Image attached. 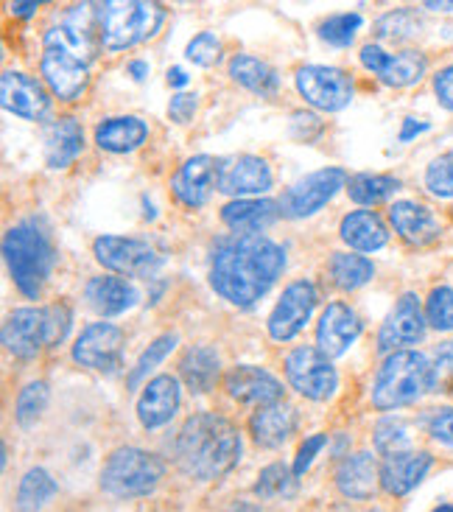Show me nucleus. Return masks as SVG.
I'll use <instances>...</instances> for the list:
<instances>
[{"instance_id":"obj_1","label":"nucleus","mask_w":453,"mask_h":512,"mask_svg":"<svg viewBox=\"0 0 453 512\" xmlns=\"http://www.w3.org/2000/svg\"><path fill=\"white\" fill-rule=\"evenodd\" d=\"M286 269V252L266 236L221 241L210 261V286L227 303L249 308L261 300Z\"/></svg>"},{"instance_id":"obj_2","label":"nucleus","mask_w":453,"mask_h":512,"mask_svg":"<svg viewBox=\"0 0 453 512\" xmlns=\"http://www.w3.org/2000/svg\"><path fill=\"white\" fill-rule=\"evenodd\" d=\"M241 448V434L233 420L202 412L182 423L174 440V457L185 476L196 482H216L238 465Z\"/></svg>"},{"instance_id":"obj_3","label":"nucleus","mask_w":453,"mask_h":512,"mask_svg":"<svg viewBox=\"0 0 453 512\" xmlns=\"http://www.w3.org/2000/svg\"><path fill=\"white\" fill-rule=\"evenodd\" d=\"M96 59V42L90 28L62 23L42 37V79L62 101H76L90 82V62Z\"/></svg>"},{"instance_id":"obj_4","label":"nucleus","mask_w":453,"mask_h":512,"mask_svg":"<svg viewBox=\"0 0 453 512\" xmlns=\"http://www.w3.org/2000/svg\"><path fill=\"white\" fill-rule=\"evenodd\" d=\"M3 258L20 294L37 300L54 269V244L48 230L34 219L14 224L3 236Z\"/></svg>"},{"instance_id":"obj_5","label":"nucleus","mask_w":453,"mask_h":512,"mask_svg":"<svg viewBox=\"0 0 453 512\" xmlns=\"http://www.w3.org/2000/svg\"><path fill=\"white\" fill-rule=\"evenodd\" d=\"M428 389H434V367L417 350H398L386 356L372 384V406L389 412L420 401Z\"/></svg>"},{"instance_id":"obj_6","label":"nucleus","mask_w":453,"mask_h":512,"mask_svg":"<svg viewBox=\"0 0 453 512\" xmlns=\"http://www.w3.org/2000/svg\"><path fill=\"white\" fill-rule=\"evenodd\" d=\"M70 322V308L62 303L48 308H17L3 322V345L17 359H34L42 347L65 342Z\"/></svg>"},{"instance_id":"obj_7","label":"nucleus","mask_w":453,"mask_h":512,"mask_svg":"<svg viewBox=\"0 0 453 512\" xmlns=\"http://www.w3.org/2000/svg\"><path fill=\"white\" fill-rule=\"evenodd\" d=\"M98 37L107 51H126L138 42L149 40L163 26L165 9L160 3L143 0H118L96 6Z\"/></svg>"},{"instance_id":"obj_8","label":"nucleus","mask_w":453,"mask_h":512,"mask_svg":"<svg viewBox=\"0 0 453 512\" xmlns=\"http://www.w3.org/2000/svg\"><path fill=\"white\" fill-rule=\"evenodd\" d=\"M165 462L143 448H118L101 468V490L115 499H140L163 482Z\"/></svg>"},{"instance_id":"obj_9","label":"nucleus","mask_w":453,"mask_h":512,"mask_svg":"<svg viewBox=\"0 0 453 512\" xmlns=\"http://www.w3.org/2000/svg\"><path fill=\"white\" fill-rule=\"evenodd\" d=\"M286 378L302 398L328 401L339 387V375L319 347H297L286 356Z\"/></svg>"},{"instance_id":"obj_10","label":"nucleus","mask_w":453,"mask_h":512,"mask_svg":"<svg viewBox=\"0 0 453 512\" xmlns=\"http://www.w3.org/2000/svg\"><path fill=\"white\" fill-rule=\"evenodd\" d=\"M347 182H350V177L344 174L342 168H322V171H314V174L302 177L300 182H294L289 191L283 194V199H280V213L286 219L314 216L342 188H347Z\"/></svg>"},{"instance_id":"obj_11","label":"nucleus","mask_w":453,"mask_h":512,"mask_svg":"<svg viewBox=\"0 0 453 512\" xmlns=\"http://www.w3.org/2000/svg\"><path fill=\"white\" fill-rule=\"evenodd\" d=\"M93 255L104 269L124 277H151L160 269L157 250L140 238L101 236L93 244Z\"/></svg>"},{"instance_id":"obj_12","label":"nucleus","mask_w":453,"mask_h":512,"mask_svg":"<svg viewBox=\"0 0 453 512\" xmlns=\"http://www.w3.org/2000/svg\"><path fill=\"white\" fill-rule=\"evenodd\" d=\"M300 96L322 112H339L353 101V79L330 65H305L297 70Z\"/></svg>"},{"instance_id":"obj_13","label":"nucleus","mask_w":453,"mask_h":512,"mask_svg":"<svg viewBox=\"0 0 453 512\" xmlns=\"http://www.w3.org/2000/svg\"><path fill=\"white\" fill-rule=\"evenodd\" d=\"M316 300H319V294H316V286L311 280H297V283L286 286L283 297L277 300L272 314H269V336L275 342L294 339L314 314Z\"/></svg>"},{"instance_id":"obj_14","label":"nucleus","mask_w":453,"mask_h":512,"mask_svg":"<svg viewBox=\"0 0 453 512\" xmlns=\"http://www.w3.org/2000/svg\"><path fill=\"white\" fill-rule=\"evenodd\" d=\"M126 336L118 325L112 322H93L82 331V336L73 345V359L82 367L112 373L115 367H121V353H124Z\"/></svg>"},{"instance_id":"obj_15","label":"nucleus","mask_w":453,"mask_h":512,"mask_svg":"<svg viewBox=\"0 0 453 512\" xmlns=\"http://www.w3.org/2000/svg\"><path fill=\"white\" fill-rule=\"evenodd\" d=\"M361 65L372 70L386 87H412L428 70V59L420 51H400L386 54L381 45H364L361 48Z\"/></svg>"},{"instance_id":"obj_16","label":"nucleus","mask_w":453,"mask_h":512,"mask_svg":"<svg viewBox=\"0 0 453 512\" xmlns=\"http://www.w3.org/2000/svg\"><path fill=\"white\" fill-rule=\"evenodd\" d=\"M426 325L428 319L426 314H423V308H420L417 294H412V291L403 294L398 303H395V308H392V314H389L384 325H381V333H378V350L392 356V353H398L400 347L423 342Z\"/></svg>"},{"instance_id":"obj_17","label":"nucleus","mask_w":453,"mask_h":512,"mask_svg":"<svg viewBox=\"0 0 453 512\" xmlns=\"http://www.w3.org/2000/svg\"><path fill=\"white\" fill-rule=\"evenodd\" d=\"M272 168L263 157H252V154H241V157H230L221 160L219 166V188L221 194L238 196V199H252V196L266 194L272 188Z\"/></svg>"},{"instance_id":"obj_18","label":"nucleus","mask_w":453,"mask_h":512,"mask_svg":"<svg viewBox=\"0 0 453 512\" xmlns=\"http://www.w3.org/2000/svg\"><path fill=\"white\" fill-rule=\"evenodd\" d=\"M0 104L6 112L26 121H42L51 112L48 90L34 76H26L20 70H6L0 76Z\"/></svg>"},{"instance_id":"obj_19","label":"nucleus","mask_w":453,"mask_h":512,"mask_svg":"<svg viewBox=\"0 0 453 512\" xmlns=\"http://www.w3.org/2000/svg\"><path fill=\"white\" fill-rule=\"evenodd\" d=\"M219 166L221 160H213L210 154H196L191 160H185L171 177V191L182 205L202 208L213 194V188L219 185Z\"/></svg>"},{"instance_id":"obj_20","label":"nucleus","mask_w":453,"mask_h":512,"mask_svg":"<svg viewBox=\"0 0 453 512\" xmlns=\"http://www.w3.org/2000/svg\"><path fill=\"white\" fill-rule=\"evenodd\" d=\"M227 395L238 403H252V406H272L283 401V384L275 375L255 364H238L224 378Z\"/></svg>"},{"instance_id":"obj_21","label":"nucleus","mask_w":453,"mask_h":512,"mask_svg":"<svg viewBox=\"0 0 453 512\" xmlns=\"http://www.w3.org/2000/svg\"><path fill=\"white\" fill-rule=\"evenodd\" d=\"M358 336H361V322L356 311L344 303H330L316 325V345L328 359L344 356Z\"/></svg>"},{"instance_id":"obj_22","label":"nucleus","mask_w":453,"mask_h":512,"mask_svg":"<svg viewBox=\"0 0 453 512\" xmlns=\"http://www.w3.org/2000/svg\"><path fill=\"white\" fill-rule=\"evenodd\" d=\"M434 457L428 451H400L381 462V487L389 496H406L420 485L431 471Z\"/></svg>"},{"instance_id":"obj_23","label":"nucleus","mask_w":453,"mask_h":512,"mask_svg":"<svg viewBox=\"0 0 453 512\" xmlns=\"http://www.w3.org/2000/svg\"><path fill=\"white\" fill-rule=\"evenodd\" d=\"M182 392L174 375H154L149 384L143 387V395L138 401V417L143 429H160L171 417L177 415Z\"/></svg>"},{"instance_id":"obj_24","label":"nucleus","mask_w":453,"mask_h":512,"mask_svg":"<svg viewBox=\"0 0 453 512\" xmlns=\"http://www.w3.org/2000/svg\"><path fill=\"white\" fill-rule=\"evenodd\" d=\"M381 485V468L370 451L347 454L336 468V487L339 493L353 501H367L375 496V487Z\"/></svg>"},{"instance_id":"obj_25","label":"nucleus","mask_w":453,"mask_h":512,"mask_svg":"<svg viewBox=\"0 0 453 512\" xmlns=\"http://www.w3.org/2000/svg\"><path fill=\"white\" fill-rule=\"evenodd\" d=\"M389 222L395 227V233L403 241L414 244V247H426V244L440 238V222H437V216L426 205H417V202H409V199L395 202L389 208Z\"/></svg>"},{"instance_id":"obj_26","label":"nucleus","mask_w":453,"mask_h":512,"mask_svg":"<svg viewBox=\"0 0 453 512\" xmlns=\"http://www.w3.org/2000/svg\"><path fill=\"white\" fill-rule=\"evenodd\" d=\"M294 431H297V409L283 401L263 406L249 417V434L261 448H280L283 443H289Z\"/></svg>"},{"instance_id":"obj_27","label":"nucleus","mask_w":453,"mask_h":512,"mask_svg":"<svg viewBox=\"0 0 453 512\" xmlns=\"http://www.w3.org/2000/svg\"><path fill=\"white\" fill-rule=\"evenodd\" d=\"M280 213V202L272 199H235L221 210V222L238 236H261V230L272 227Z\"/></svg>"},{"instance_id":"obj_28","label":"nucleus","mask_w":453,"mask_h":512,"mask_svg":"<svg viewBox=\"0 0 453 512\" xmlns=\"http://www.w3.org/2000/svg\"><path fill=\"white\" fill-rule=\"evenodd\" d=\"M84 297H87V305L101 317H118L138 303V289L126 283L124 277L101 275L87 283Z\"/></svg>"},{"instance_id":"obj_29","label":"nucleus","mask_w":453,"mask_h":512,"mask_svg":"<svg viewBox=\"0 0 453 512\" xmlns=\"http://www.w3.org/2000/svg\"><path fill=\"white\" fill-rule=\"evenodd\" d=\"M339 233H342L344 244L358 252L381 250V247H386V241H389V230H386L384 219L375 210L347 213L342 219Z\"/></svg>"},{"instance_id":"obj_30","label":"nucleus","mask_w":453,"mask_h":512,"mask_svg":"<svg viewBox=\"0 0 453 512\" xmlns=\"http://www.w3.org/2000/svg\"><path fill=\"white\" fill-rule=\"evenodd\" d=\"M149 138V126L143 124L135 115H118L107 118L96 126V143L104 152L126 154L135 152Z\"/></svg>"},{"instance_id":"obj_31","label":"nucleus","mask_w":453,"mask_h":512,"mask_svg":"<svg viewBox=\"0 0 453 512\" xmlns=\"http://www.w3.org/2000/svg\"><path fill=\"white\" fill-rule=\"evenodd\" d=\"M84 149V129L73 118H59L45 129V163L51 168H68Z\"/></svg>"},{"instance_id":"obj_32","label":"nucleus","mask_w":453,"mask_h":512,"mask_svg":"<svg viewBox=\"0 0 453 512\" xmlns=\"http://www.w3.org/2000/svg\"><path fill=\"white\" fill-rule=\"evenodd\" d=\"M219 373V353L210 345L188 347V350L182 353V359H179V375H182V381H185L188 389L196 392V395H205V392H210V389L216 387Z\"/></svg>"},{"instance_id":"obj_33","label":"nucleus","mask_w":453,"mask_h":512,"mask_svg":"<svg viewBox=\"0 0 453 512\" xmlns=\"http://www.w3.org/2000/svg\"><path fill=\"white\" fill-rule=\"evenodd\" d=\"M230 76H233L235 84L247 87V90L258 93V96H275L277 87H280L277 70L249 54H238L230 59Z\"/></svg>"},{"instance_id":"obj_34","label":"nucleus","mask_w":453,"mask_h":512,"mask_svg":"<svg viewBox=\"0 0 453 512\" xmlns=\"http://www.w3.org/2000/svg\"><path fill=\"white\" fill-rule=\"evenodd\" d=\"M330 280L333 286H339L342 291H356L361 286H367L375 275V266L370 258L364 255H350V252H336L328 263Z\"/></svg>"},{"instance_id":"obj_35","label":"nucleus","mask_w":453,"mask_h":512,"mask_svg":"<svg viewBox=\"0 0 453 512\" xmlns=\"http://www.w3.org/2000/svg\"><path fill=\"white\" fill-rule=\"evenodd\" d=\"M56 482L45 468H31V471L20 479L17 487V510L20 512H40L48 501L56 496Z\"/></svg>"},{"instance_id":"obj_36","label":"nucleus","mask_w":453,"mask_h":512,"mask_svg":"<svg viewBox=\"0 0 453 512\" xmlns=\"http://www.w3.org/2000/svg\"><path fill=\"white\" fill-rule=\"evenodd\" d=\"M297 473L289 465L283 462H272L266 465L261 473H258V482L252 487V493L258 496L261 501H272V499H294L297 496Z\"/></svg>"},{"instance_id":"obj_37","label":"nucleus","mask_w":453,"mask_h":512,"mask_svg":"<svg viewBox=\"0 0 453 512\" xmlns=\"http://www.w3.org/2000/svg\"><path fill=\"white\" fill-rule=\"evenodd\" d=\"M400 191V180L389 174H358L347 182V194L358 205H381Z\"/></svg>"},{"instance_id":"obj_38","label":"nucleus","mask_w":453,"mask_h":512,"mask_svg":"<svg viewBox=\"0 0 453 512\" xmlns=\"http://www.w3.org/2000/svg\"><path fill=\"white\" fill-rule=\"evenodd\" d=\"M48 401H51V389L45 381H31L26 387L20 389L17 395V403H14V417L20 426H34L42 417V412L48 409Z\"/></svg>"},{"instance_id":"obj_39","label":"nucleus","mask_w":453,"mask_h":512,"mask_svg":"<svg viewBox=\"0 0 453 512\" xmlns=\"http://www.w3.org/2000/svg\"><path fill=\"white\" fill-rule=\"evenodd\" d=\"M179 342L177 333H163V336H157L154 342H151L143 353H140V359L135 361V367H132V373H129V378H126V384H129V389H138L140 381H146V375L160 364V361L174 350V345Z\"/></svg>"},{"instance_id":"obj_40","label":"nucleus","mask_w":453,"mask_h":512,"mask_svg":"<svg viewBox=\"0 0 453 512\" xmlns=\"http://www.w3.org/2000/svg\"><path fill=\"white\" fill-rule=\"evenodd\" d=\"M412 434H409V423L400 420V417H384L378 426H375V448L378 454H400V451H412Z\"/></svg>"},{"instance_id":"obj_41","label":"nucleus","mask_w":453,"mask_h":512,"mask_svg":"<svg viewBox=\"0 0 453 512\" xmlns=\"http://www.w3.org/2000/svg\"><path fill=\"white\" fill-rule=\"evenodd\" d=\"M375 34L381 40L389 42H403L412 40L414 34H420V17L412 9H398V12L384 14L375 26Z\"/></svg>"},{"instance_id":"obj_42","label":"nucleus","mask_w":453,"mask_h":512,"mask_svg":"<svg viewBox=\"0 0 453 512\" xmlns=\"http://www.w3.org/2000/svg\"><path fill=\"white\" fill-rule=\"evenodd\" d=\"M361 14H333L328 17L322 26H319V37L328 42V45H336V48H347L350 42L356 40V31L361 28Z\"/></svg>"},{"instance_id":"obj_43","label":"nucleus","mask_w":453,"mask_h":512,"mask_svg":"<svg viewBox=\"0 0 453 512\" xmlns=\"http://www.w3.org/2000/svg\"><path fill=\"white\" fill-rule=\"evenodd\" d=\"M426 319L434 331H453V289L437 286L428 294Z\"/></svg>"},{"instance_id":"obj_44","label":"nucleus","mask_w":453,"mask_h":512,"mask_svg":"<svg viewBox=\"0 0 453 512\" xmlns=\"http://www.w3.org/2000/svg\"><path fill=\"white\" fill-rule=\"evenodd\" d=\"M426 188L440 199H453V152L440 154L426 168Z\"/></svg>"},{"instance_id":"obj_45","label":"nucleus","mask_w":453,"mask_h":512,"mask_svg":"<svg viewBox=\"0 0 453 512\" xmlns=\"http://www.w3.org/2000/svg\"><path fill=\"white\" fill-rule=\"evenodd\" d=\"M185 56L191 59L193 65H199V68H213V65H219L221 59V40L216 34H210V31H202V34H196L188 42Z\"/></svg>"},{"instance_id":"obj_46","label":"nucleus","mask_w":453,"mask_h":512,"mask_svg":"<svg viewBox=\"0 0 453 512\" xmlns=\"http://www.w3.org/2000/svg\"><path fill=\"white\" fill-rule=\"evenodd\" d=\"M325 445H328V434H314V437H308V440L300 445L297 459H294V473H297V479H300L302 473L311 468V462H314L316 454H319Z\"/></svg>"},{"instance_id":"obj_47","label":"nucleus","mask_w":453,"mask_h":512,"mask_svg":"<svg viewBox=\"0 0 453 512\" xmlns=\"http://www.w3.org/2000/svg\"><path fill=\"white\" fill-rule=\"evenodd\" d=\"M428 434L445 445H453V409H434L428 417Z\"/></svg>"},{"instance_id":"obj_48","label":"nucleus","mask_w":453,"mask_h":512,"mask_svg":"<svg viewBox=\"0 0 453 512\" xmlns=\"http://www.w3.org/2000/svg\"><path fill=\"white\" fill-rule=\"evenodd\" d=\"M196 107H199L196 96H191V93H177V96L171 98V104H168V115H171L174 124H191L193 115H196Z\"/></svg>"},{"instance_id":"obj_49","label":"nucleus","mask_w":453,"mask_h":512,"mask_svg":"<svg viewBox=\"0 0 453 512\" xmlns=\"http://www.w3.org/2000/svg\"><path fill=\"white\" fill-rule=\"evenodd\" d=\"M434 93L440 98L442 107L453 112V65L442 68L440 73L434 76Z\"/></svg>"},{"instance_id":"obj_50","label":"nucleus","mask_w":453,"mask_h":512,"mask_svg":"<svg viewBox=\"0 0 453 512\" xmlns=\"http://www.w3.org/2000/svg\"><path fill=\"white\" fill-rule=\"evenodd\" d=\"M426 129L428 124H417L414 118H406V121H403V129H400V140L406 143V140L417 138V135H420V132H426Z\"/></svg>"},{"instance_id":"obj_51","label":"nucleus","mask_w":453,"mask_h":512,"mask_svg":"<svg viewBox=\"0 0 453 512\" xmlns=\"http://www.w3.org/2000/svg\"><path fill=\"white\" fill-rule=\"evenodd\" d=\"M168 84H171V87H185V84H188V73L182 68H171L168 70Z\"/></svg>"},{"instance_id":"obj_52","label":"nucleus","mask_w":453,"mask_h":512,"mask_svg":"<svg viewBox=\"0 0 453 512\" xmlns=\"http://www.w3.org/2000/svg\"><path fill=\"white\" fill-rule=\"evenodd\" d=\"M129 73H132V79H135V82H143V79L149 76V65L138 59V62H132V65H129Z\"/></svg>"},{"instance_id":"obj_53","label":"nucleus","mask_w":453,"mask_h":512,"mask_svg":"<svg viewBox=\"0 0 453 512\" xmlns=\"http://www.w3.org/2000/svg\"><path fill=\"white\" fill-rule=\"evenodd\" d=\"M37 9H40V3H12V12L20 17H31Z\"/></svg>"},{"instance_id":"obj_54","label":"nucleus","mask_w":453,"mask_h":512,"mask_svg":"<svg viewBox=\"0 0 453 512\" xmlns=\"http://www.w3.org/2000/svg\"><path fill=\"white\" fill-rule=\"evenodd\" d=\"M426 9H434V12H453V3H426Z\"/></svg>"},{"instance_id":"obj_55","label":"nucleus","mask_w":453,"mask_h":512,"mask_svg":"<svg viewBox=\"0 0 453 512\" xmlns=\"http://www.w3.org/2000/svg\"><path fill=\"white\" fill-rule=\"evenodd\" d=\"M434 512H453V504H440Z\"/></svg>"},{"instance_id":"obj_56","label":"nucleus","mask_w":453,"mask_h":512,"mask_svg":"<svg viewBox=\"0 0 453 512\" xmlns=\"http://www.w3.org/2000/svg\"><path fill=\"white\" fill-rule=\"evenodd\" d=\"M370 512H381V510H370Z\"/></svg>"}]
</instances>
